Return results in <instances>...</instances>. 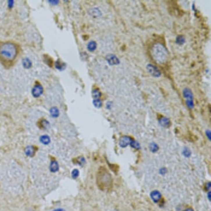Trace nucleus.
<instances>
[{
    "label": "nucleus",
    "mask_w": 211,
    "mask_h": 211,
    "mask_svg": "<svg viewBox=\"0 0 211 211\" xmlns=\"http://www.w3.org/2000/svg\"><path fill=\"white\" fill-rule=\"evenodd\" d=\"M133 140V138L129 136H122L119 139V144L122 148H126L128 145H131Z\"/></svg>",
    "instance_id": "nucleus-6"
},
{
    "label": "nucleus",
    "mask_w": 211,
    "mask_h": 211,
    "mask_svg": "<svg viewBox=\"0 0 211 211\" xmlns=\"http://www.w3.org/2000/svg\"><path fill=\"white\" fill-rule=\"evenodd\" d=\"M24 152L26 155L29 157H33L35 154L36 149L33 145H29L26 148Z\"/></svg>",
    "instance_id": "nucleus-10"
},
{
    "label": "nucleus",
    "mask_w": 211,
    "mask_h": 211,
    "mask_svg": "<svg viewBox=\"0 0 211 211\" xmlns=\"http://www.w3.org/2000/svg\"><path fill=\"white\" fill-rule=\"evenodd\" d=\"M39 140L43 144L47 145H48L50 143L51 139H50V137L49 135H43L39 138Z\"/></svg>",
    "instance_id": "nucleus-13"
},
{
    "label": "nucleus",
    "mask_w": 211,
    "mask_h": 211,
    "mask_svg": "<svg viewBox=\"0 0 211 211\" xmlns=\"http://www.w3.org/2000/svg\"><path fill=\"white\" fill-rule=\"evenodd\" d=\"M205 134H206V135H207V138H208L209 139V140H211V131H210V130H207V131H206V132H205Z\"/></svg>",
    "instance_id": "nucleus-29"
},
{
    "label": "nucleus",
    "mask_w": 211,
    "mask_h": 211,
    "mask_svg": "<svg viewBox=\"0 0 211 211\" xmlns=\"http://www.w3.org/2000/svg\"><path fill=\"white\" fill-rule=\"evenodd\" d=\"M150 197L154 202L158 203L161 199V194L159 191L154 190L150 193Z\"/></svg>",
    "instance_id": "nucleus-9"
},
{
    "label": "nucleus",
    "mask_w": 211,
    "mask_h": 211,
    "mask_svg": "<svg viewBox=\"0 0 211 211\" xmlns=\"http://www.w3.org/2000/svg\"><path fill=\"white\" fill-rule=\"evenodd\" d=\"M146 69L150 75L153 77L155 78L160 77L161 72L160 70L158 68V67L151 64H148L146 67Z\"/></svg>",
    "instance_id": "nucleus-5"
},
{
    "label": "nucleus",
    "mask_w": 211,
    "mask_h": 211,
    "mask_svg": "<svg viewBox=\"0 0 211 211\" xmlns=\"http://www.w3.org/2000/svg\"><path fill=\"white\" fill-rule=\"evenodd\" d=\"M186 42V39L183 35H178L176 39V44L179 45H182L184 44Z\"/></svg>",
    "instance_id": "nucleus-18"
},
{
    "label": "nucleus",
    "mask_w": 211,
    "mask_h": 211,
    "mask_svg": "<svg viewBox=\"0 0 211 211\" xmlns=\"http://www.w3.org/2000/svg\"><path fill=\"white\" fill-rule=\"evenodd\" d=\"M106 59L109 65L111 66L117 65L120 63V61L118 57L114 54H108L106 57Z\"/></svg>",
    "instance_id": "nucleus-7"
},
{
    "label": "nucleus",
    "mask_w": 211,
    "mask_h": 211,
    "mask_svg": "<svg viewBox=\"0 0 211 211\" xmlns=\"http://www.w3.org/2000/svg\"><path fill=\"white\" fill-rule=\"evenodd\" d=\"M96 182L98 187L102 191H108L112 187L113 179L111 174L104 167H101L97 173Z\"/></svg>",
    "instance_id": "nucleus-2"
},
{
    "label": "nucleus",
    "mask_w": 211,
    "mask_h": 211,
    "mask_svg": "<svg viewBox=\"0 0 211 211\" xmlns=\"http://www.w3.org/2000/svg\"><path fill=\"white\" fill-rule=\"evenodd\" d=\"M130 146H131L133 148H134V149H137V150H139V149H140V144H139V143H138V142L135 141L134 140L133 142V143H132V144H131Z\"/></svg>",
    "instance_id": "nucleus-25"
},
{
    "label": "nucleus",
    "mask_w": 211,
    "mask_h": 211,
    "mask_svg": "<svg viewBox=\"0 0 211 211\" xmlns=\"http://www.w3.org/2000/svg\"><path fill=\"white\" fill-rule=\"evenodd\" d=\"M92 96L94 99H100L102 94L99 89H95L92 92Z\"/></svg>",
    "instance_id": "nucleus-15"
},
{
    "label": "nucleus",
    "mask_w": 211,
    "mask_h": 211,
    "mask_svg": "<svg viewBox=\"0 0 211 211\" xmlns=\"http://www.w3.org/2000/svg\"><path fill=\"white\" fill-rule=\"evenodd\" d=\"M49 2H51V3H54L53 5H56L59 2V1H49Z\"/></svg>",
    "instance_id": "nucleus-32"
},
{
    "label": "nucleus",
    "mask_w": 211,
    "mask_h": 211,
    "mask_svg": "<svg viewBox=\"0 0 211 211\" xmlns=\"http://www.w3.org/2000/svg\"><path fill=\"white\" fill-rule=\"evenodd\" d=\"M92 103L94 107L97 108H100L102 106V102L100 99H94Z\"/></svg>",
    "instance_id": "nucleus-23"
},
{
    "label": "nucleus",
    "mask_w": 211,
    "mask_h": 211,
    "mask_svg": "<svg viewBox=\"0 0 211 211\" xmlns=\"http://www.w3.org/2000/svg\"><path fill=\"white\" fill-rule=\"evenodd\" d=\"M183 155L185 156V157L189 158V157L191 156V151L188 148H185L183 149Z\"/></svg>",
    "instance_id": "nucleus-26"
},
{
    "label": "nucleus",
    "mask_w": 211,
    "mask_h": 211,
    "mask_svg": "<svg viewBox=\"0 0 211 211\" xmlns=\"http://www.w3.org/2000/svg\"><path fill=\"white\" fill-rule=\"evenodd\" d=\"M78 162L79 165H81V164H84V163L85 162V160L84 158H80V159L78 160Z\"/></svg>",
    "instance_id": "nucleus-27"
},
{
    "label": "nucleus",
    "mask_w": 211,
    "mask_h": 211,
    "mask_svg": "<svg viewBox=\"0 0 211 211\" xmlns=\"http://www.w3.org/2000/svg\"><path fill=\"white\" fill-rule=\"evenodd\" d=\"M17 54L16 44L11 42H0V61L5 66L14 61Z\"/></svg>",
    "instance_id": "nucleus-1"
},
{
    "label": "nucleus",
    "mask_w": 211,
    "mask_h": 211,
    "mask_svg": "<svg viewBox=\"0 0 211 211\" xmlns=\"http://www.w3.org/2000/svg\"><path fill=\"white\" fill-rule=\"evenodd\" d=\"M167 172V170L166 168H162L160 170V174L161 175H165Z\"/></svg>",
    "instance_id": "nucleus-28"
},
{
    "label": "nucleus",
    "mask_w": 211,
    "mask_h": 211,
    "mask_svg": "<svg viewBox=\"0 0 211 211\" xmlns=\"http://www.w3.org/2000/svg\"><path fill=\"white\" fill-rule=\"evenodd\" d=\"M43 92V87L40 84H36L32 89V94L34 97L38 98L40 97Z\"/></svg>",
    "instance_id": "nucleus-8"
},
{
    "label": "nucleus",
    "mask_w": 211,
    "mask_h": 211,
    "mask_svg": "<svg viewBox=\"0 0 211 211\" xmlns=\"http://www.w3.org/2000/svg\"><path fill=\"white\" fill-rule=\"evenodd\" d=\"M50 115L53 118H57L59 115V111L56 107H53L50 108Z\"/></svg>",
    "instance_id": "nucleus-14"
},
{
    "label": "nucleus",
    "mask_w": 211,
    "mask_h": 211,
    "mask_svg": "<svg viewBox=\"0 0 211 211\" xmlns=\"http://www.w3.org/2000/svg\"><path fill=\"white\" fill-rule=\"evenodd\" d=\"M90 13L94 17H100L101 15V11L99 10V9L97 8H94L93 9H91L90 11Z\"/></svg>",
    "instance_id": "nucleus-17"
},
{
    "label": "nucleus",
    "mask_w": 211,
    "mask_h": 211,
    "mask_svg": "<svg viewBox=\"0 0 211 211\" xmlns=\"http://www.w3.org/2000/svg\"><path fill=\"white\" fill-rule=\"evenodd\" d=\"M185 211H194L192 208H187V209H186V210Z\"/></svg>",
    "instance_id": "nucleus-33"
},
{
    "label": "nucleus",
    "mask_w": 211,
    "mask_h": 211,
    "mask_svg": "<svg viewBox=\"0 0 211 211\" xmlns=\"http://www.w3.org/2000/svg\"><path fill=\"white\" fill-rule=\"evenodd\" d=\"M40 128L43 129H46L49 128L50 127V124L48 121H47L46 119H43L40 121Z\"/></svg>",
    "instance_id": "nucleus-20"
},
{
    "label": "nucleus",
    "mask_w": 211,
    "mask_h": 211,
    "mask_svg": "<svg viewBox=\"0 0 211 211\" xmlns=\"http://www.w3.org/2000/svg\"><path fill=\"white\" fill-rule=\"evenodd\" d=\"M55 66H56V68L57 69L60 70H64L65 68L66 65L64 63H62L60 61H56Z\"/></svg>",
    "instance_id": "nucleus-22"
},
{
    "label": "nucleus",
    "mask_w": 211,
    "mask_h": 211,
    "mask_svg": "<svg viewBox=\"0 0 211 211\" xmlns=\"http://www.w3.org/2000/svg\"><path fill=\"white\" fill-rule=\"evenodd\" d=\"M106 107H107V109L110 110V109L111 108L112 102H108L107 103V104H106Z\"/></svg>",
    "instance_id": "nucleus-30"
},
{
    "label": "nucleus",
    "mask_w": 211,
    "mask_h": 211,
    "mask_svg": "<svg viewBox=\"0 0 211 211\" xmlns=\"http://www.w3.org/2000/svg\"><path fill=\"white\" fill-rule=\"evenodd\" d=\"M54 211H64L62 210H61V209H58V210H54Z\"/></svg>",
    "instance_id": "nucleus-34"
},
{
    "label": "nucleus",
    "mask_w": 211,
    "mask_h": 211,
    "mask_svg": "<svg viewBox=\"0 0 211 211\" xmlns=\"http://www.w3.org/2000/svg\"><path fill=\"white\" fill-rule=\"evenodd\" d=\"M87 49L90 51H94L97 48V44L94 41H91L90 42L87 44Z\"/></svg>",
    "instance_id": "nucleus-16"
},
{
    "label": "nucleus",
    "mask_w": 211,
    "mask_h": 211,
    "mask_svg": "<svg viewBox=\"0 0 211 211\" xmlns=\"http://www.w3.org/2000/svg\"><path fill=\"white\" fill-rule=\"evenodd\" d=\"M211 182H209V183H207V185H206V189H211Z\"/></svg>",
    "instance_id": "nucleus-31"
},
{
    "label": "nucleus",
    "mask_w": 211,
    "mask_h": 211,
    "mask_svg": "<svg viewBox=\"0 0 211 211\" xmlns=\"http://www.w3.org/2000/svg\"><path fill=\"white\" fill-rule=\"evenodd\" d=\"M183 97L186 99L185 103L189 109L191 110L194 108V94L191 90L188 87H186L183 91Z\"/></svg>",
    "instance_id": "nucleus-4"
},
{
    "label": "nucleus",
    "mask_w": 211,
    "mask_h": 211,
    "mask_svg": "<svg viewBox=\"0 0 211 211\" xmlns=\"http://www.w3.org/2000/svg\"><path fill=\"white\" fill-rule=\"evenodd\" d=\"M22 65L26 69H29L32 67V62L28 58H24L22 61Z\"/></svg>",
    "instance_id": "nucleus-19"
},
{
    "label": "nucleus",
    "mask_w": 211,
    "mask_h": 211,
    "mask_svg": "<svg viewBox=\"0 0 211 211\" xmlns=\"http://www.w3.org/2000/svg\"><path fill=\"white\" fill-rule=\"evenodd\" d=\"M79 171L78 170V169H74L71 172V176H72V178L74 179H76L79 176Z\"/></svg>",
    "instance_id": "nucleus-24"
},
{
    "label": "nucleus",
    "mask_w": 211,
    "mask_h": 211,
    "mask_svg": "<svg viewBox=\"0 0 211 211\" xmlns=\"http://www.w3.org/2000/svg\"><path fill=\"white\" fill-rule=\"evenodd\" d=\"M151 53L154 59L159 64L165 63L169 57V53L167 48L160 43L154 45L152 48Z\"/></svg>",
    "instance_id": "nucleus-3"
},
{
    "label": "nucleus",
    "mask_w": 211,
    "mask_h": 211,
    "mask_svg": "<svg viewBox=\"0 0 211 211\" xmlns=\"http://www.w3.org/2000/svg\"><path fill=\"white\" fill-rule=\"evenodd\" d=\"M49 169L51 172H56L59 171V166L58 162L56 161V160H53L51 161L49 166Z\"/></svg>",
    "instance_id": "nucleus-12"
},
{
    "label": "nucleus",
    "mask_w": 211,
    "mask_h": 211,
    "mask_svg": "<svg viewBox=\"0 0 211 211\" xmlns=\"http://www.w3.org/2000/svg\"><path fill=\"white\" fill-rule=\"evenodd\" d=\"M159 122L161 126L164 128H168L171 125V122L170 119L167 117H161L159 119Z\"/></svg>",
    "instance_id": "nucleus-11"
},
{
    "label": "nucleus",
    "mask_w": 211,
    "mask_h": 211,
    "mask_svg": "<svg viewBox=\"0 0 211 211\" xmlns=\"http://www.w3.org/2000/svg\"><path fill=\"white\" fill-rule=\"evenodd\" d=\"M149 149L150 151L152 152V153H156L157 152L159 149V146L157 144H156L155 143H151L149 144Z\"/></svg>",
    "instance_id": "nucleus-21"
}]
</instances>
